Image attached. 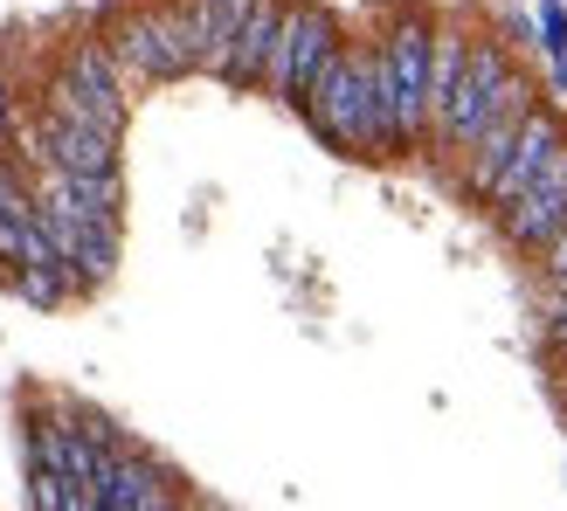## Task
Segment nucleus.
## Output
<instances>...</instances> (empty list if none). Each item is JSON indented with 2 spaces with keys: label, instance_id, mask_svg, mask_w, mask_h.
Listing matches in <instances>:
<instances>
[{
  "label": "nucleus",
  "instance_id": "9",
  "mask_svg": "<svg viewBox=\"0 0 567 511\" xmlns=\"http://www.w3.org/2000/svg\"><path fill=\"white\" fill-rule=\"evenodd\" d=\"M560 139H567V124H560L547 105H533V111H526V124H520V139H512V152H505V166H499V181L484 187V200H492V208H505V200H512V194H520L539 166L554 160V145H560Z\"/></svg>",
  "mask_w": 567,
  "mask_h": 511
},
{
  "label": "nucleus",
  "instance_id": "19",
  "mask_svg": "<svg viewBox=\"0 0 567 511\" xmlns=\"http://www.w3.org/2000/svg\"><path fill=\"white\" fill-rule=\"evenodd\" d=\"M14 132V97H8V76H0V139Z\"/></svg>",
  "mask_w": 567,
  "mask_h": 511
},
{
  "label": "nucleus",
  "instance_id": "16",
  "mask_svg": "<svg viewBox=\"0 0 567 511\" xmlns=\"http://www.w3.org/2000/svg\"><path fill=\"white\" fill-rule=\"evenodd\" d=\"M539 48H547V56H567V14H560V0H539Z\"/></svg>",
  "mask_w": 567,
  "mask_h": 511
},
{
  "label": "nucleus",
  "instance_id": "15",
  "mask_svg": "<svg viewBox=\"0 0 567 511\" xmlns=\"http://www.w3.org/2000/svg\"><path fill=\"white\" fill-rule=\"evenodd\" d=\"M463 56H471V35H463V29H436V48H429V118L443 111V97L457 90Z\"/></svg>",
  "mask_w": 567,
  "mask_h": 511
},
{
  "label": "nucleus",
  "instance_id": "10",
  "mask_svg": "<svg viewBox=\"0 0 567 511\" xmlns=\"http://www.w3.org/2000/svg\"><path fill=\"white\" fill-rule=\"evenodd\" d=\"M284 0H256L249 21L236 29V48H228V69H222V84L228 90H256L270 76V56H277V35H284Z\"/></svg>",
  "mask_w": 567,
  "mask_h": 511
},
{
  "label": "nucleus",
  "instance_id": "3",
  "mask_svg": "<svg viewBox=\"0 0 567 511\" xmlns=\"http://www.w3.org/2000/svg\"><path fill=\"white\" fill-rule=\"evenodd\" d=\"M429 48H436V29L422 14H402L374 48V90H381L388 152H408L429 124Z\"/></svg>",
  "mask_w": 567,
  "mask_h": 511
},
{
  "label": "nucleus",
  "instance_id": "1",
  "mask_svg": "<svg viewBox=\"0 0 567 511\" xmlns=\"http://www.w3.org/2000/svg\"><path fill=\"white\" fill-rule=\"evenodd\" d=\"M105 48L132 84H180V76L201 69V0H167V8L111 14Z\"/></svg>",
  "mask_w": 567,
  "mask_h": 511
},
{
  "label": "nucleus",
  "instance_id": "14",
  "mask_svg": "<svg viewBox=\"0 0 567 511\" xmlns=\"http://www.w3.org/2000/svg\"><path fill=\"white\" fill-rule=\"evenodd\" d=\"M49 187H56L63 200H76L90 221H111V228H118V208H125L118 173H56V166H49Z\"/></svg>",
  "mask_w": 567,
  "mask_h": 511
},
{
  "label": "nucleus",
  "instance_id": "4",
  "mask_svg": "<svg viewBox=\"0 0 567 511\" xmlns=\"http://www.w3.org/2000/svg\"><path fill=\"white\" fill-rule=\"evenodd\" d=\"M533 84L520 69H512V56H505V42H492V35H478L471 42V56H463V69H457V90L443 97V111L429 118V132H436V145L443 152H463L484 124H492L512 97H526Z\"/></svg>",
  "mask_w": 567,
  "mask_h": 511
},
{
  "label": "nucleus",
  "instance_id": "8",
  "mask_svg": "<svg viewBox=\"0 0 567 511\" xmlns=\"http://www.w3.org/2000/svg\"><path fill=\"white\" fill-rule=\"evenodd\" d=\"M35 145L56 173H118V132H105V124H90V118H69V111L42 105Z\"/></svg>",
  "mask_w": 567,
  "mask_h": 511
},
{
  "label": "nucleus",
  "instance_id": "11",
  "mask_svg": "<svg viewBox=\"0 0 567 511\" xmlns=\"http://www.w3.org/2000/svg\"><path fill=\"white\" fill-rule=\"evenodd\" d=\"M160 504H173L160 464H146V456L118 449L111 464H105V477H97V511H160Z\"/></svg>",
  "mask_w": 567,
  "mask_h": 511
},
{
  "label": "nucleus",
  "instance_id": "13",
  "mask_svg": "<svg viewBox=\"0 0 567 511\" xmlns=\"http://www.w3.org/2000/svg\"><path fill=\"white\" fill-rule=\"evenodd\" d=\"M256 0H201V69L222 76L228 69V48H236V29L249 21Z\"/></svg>",
  "mask_w": 567,
  "mask_h": 511
},
{
  "label": "nucleus",
  "instance_id": "6",
  "mask_svg": "<svg viewBox=\"0 0 567 511\" xmlns=\"http://www.w3.org/2000/svg\"><path fill=\"white\" fill-rule=\"evenodd\" d=\"M332 56H340V21H332L325 8H291V14H284V35H277V56H270L264 84L284 97V105L304 111V97L319 90V76H325Z\"/></svg>",
  "mask_w": 567,
  "mask_h": 511
},
{
  "label": "nucleus",
  "instance_id": "17",
  "mask_svg": "<svg viewBox=\"0 0 567 511\" xmlns=\"http://www.w3.org/2000/svg\"><path fill=\"white\" fill-rule=\"evenodd\" d=\"M539 276H547V291H567V228L539 249Z\"/></svg>",
  "mask_w": 567,
  "mask_h": 511
},
{
  "label": "nucleus",
  "instance_id": "7",
  "mask_svg": "<svg viewBox=\"0 0 567 511\" xmlns=\"http://www.w3.org/2000/svg\"><path fill=\"white\" fill-rule=\"evenodd\" d=\"M499 221H505V236L520 242V249H547L567 228V139L554 145V160L499 208Z\"/></svg>",
  "mask_w": 567,
  "mask_h": 511
},
{
  "label": "nucleus",
  "instance_id": "5",
  "mask_svg": "<svg viewBox=\"0 0 567 511\" xmlns=\"http://www.w3.org/2000/svg\"><path fill=\"white\" fill-rule=\"evenodd\" d=\"M42 105L69 111V118H90V124H105V132H125V69L111 63L105 42H69V56H63Z\"/></svg>",
  "mask_w": 567,
  "mask_h": 511
},
{
  "label": "nucleus",
  "instance_id": "18",
  "mask_svg": "<svg viewBox=\"0 0 567 511\" xmlns=\"http://www.w3.org/2000/svg\"><path fill=\"white\" fill-rule=\"evenodd\" d=\"M554 297H560V304H554V318H547V339L567 352V291H554Z\"/></svg>",
  "mask_w": 567,
  "mask_h": 511
},
{
  "label": "nucleus",
  "instance_id": "2",
  "mask_svg": "<svg viewBox=\"0 0 567 511\" xmlns=\"http://www.w3.org/2000/svg\"><path fill=\"white\" fill-rule=\"evenodd\" d=\"M304 124L332 145V152H367L388 160V124H381V90H374V48H346L325 63L319 90L304 97Z\"/></svg>",
  "mask_w": 567,
  "mask_h": 511
},
{
  "label": "nucleus",
  "instance_id": "12",
  "mask_svg": "<svg viewBox=\"0 0 567 511\" xmlns=\"http://www.w3.org/2000/svg\"><path fill=\"white\" fill-rule=\"evenodd\" d=\"M526 111H533V90H526V97H512V105H505V111H499L492 124H484V132H478L471 145H463V187H471V194H484V187L499 181V166H505L512 139H520Z\"/></svg>",
  "mask_w": 567,
  "mask_h": 511
}]
</instances>
